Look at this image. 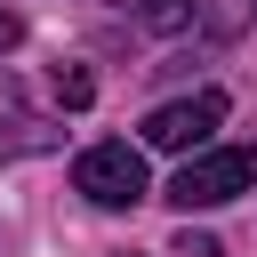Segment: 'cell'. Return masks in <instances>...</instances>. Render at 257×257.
Wrapping results in <instances>:
<instances>
[{
    "mask_svg": "<svg viewBox=\"0 0 257 257\" xmlns=\"http://www.w3.org/2000/svg\"><path fill=\"white\" fill-rule=\"evenodd\" d=\"M257 185V145H225V153H185V169L169 177V201L177 209H225L233 193Z\"/></svg>",
    "mask_w": 257,
    "mask_h": 257,
    "instance_id": "6da1fadb",
    "label": "cell"
},
{
    "mask_svg": "<svg viewBox=\"0 0 257 257\" xmlns=\"http://www.w3.org/2000/svg\"><path fill=\"white\" fill-rule=\"evenodd\" d=\"M72 193H88L96 209H137L153 185H145V153L137 145H120V137H104V145H88L80 161H72Z\"/></svg>",
    "mask_w": 257,
    "mask_h": 257,
    "instance_id": "7a4b0ae2",
    "label": "cell"
},
{
    "mask_svg": "<svg viewBox=\"0 0 257 257\" xmlns=\"http://www.w3.org/2000/svg\"><path fill=\"white\" fill-rule=\"evenodd\" d=\"M217 128H225V96L217 88H193V96H177V104H161L145 120V145L153 153H201Z\"/></svg>",
    "mask_w": 257,
    "mask_h": 257,
    "instance_id": "3957f363",
    "label": "cell"
},
{
    "mask_svg": "<svg viewBox=\"0 0 257 257\" xmlns=\"http://www.w3.org/2000/svg\"><path fill=\"white\" fill-rule=\"evenodd\" d=\"M64 128L16 88V80H0V161H32V153H48Z\"/></svg>",
    "mask_w": 257,
    "mask_h": 257,
    "instance_id": "277c9868",
    "label": "cell"
},
{
    "mask_svg": "<svg viewBox=\"0 0 257 257\" xmlns=\"http://www.w3.org/2000/svg\"><path fill=\"white\" fill-rule=\"evenodd\" d=\"M257 24V0H209V40H241Z\"/></svg>",
    "mask_w": 257,
    "mask_h": 257,
    "instance_id": "5b68a950",
    "label": "cell"
},
{
    "mask_svg": "<svg viewBox=\"0 0 257 257\" xmlns=\"http://www.w3.org/2000/svg\"><path fill=\"white\" fill-rule=\"evenodd\" d=\"M88 96H96V80H88V64H56V104H64V112H80Z\"/></svg>",
    "mask_w": 257,
    "mask_h": 257,
    "instance_id": "8992f818",
    "label": "cell"
},
{
    "mask_svg": "<svg viewBox=\"0 0 257 257\" xmlns=\"http://www.w3.org/2000/svg\"><path fill=\"white\" fill-rule=\"evenodd\" d=\"M177 257H225V249H217L209 233H193V225H185V233H177Z\"/></svg>",
    "mask_w": 257,
    "mask_h": 257,
    "instance_id": "52a82bcc",
    "label": "cell"
},
{
    "mask_svg": "<svg viewBox=\"0 0 257 257\" xmlns=\"http://www.w3.org/2000/svg\"><path fill=\"white\" fill-rule=\"evenodd\" d=\"M16 40H24V16H16V8H0V48H16Z\"/></svg>",
    "mask_w": 257,
    "mask_h": 257,
    "instance_id": "ba28073f",
    "label": "cell"
},
{
    "mask_svg": "<svg viewBox=\"0 0 257 257\" xmlns=\"http://www.w3.org/2000/svg\"><path fill=\"white\" fill-rule=\"evenodd\" d=\"M120 257H128V249H120Z\"/></svg>",
    "mask_w": 257,
    "mask_h": 257,
    "instance_id": "9c48e42d",
    "label": "cell"
}]
</instances>
